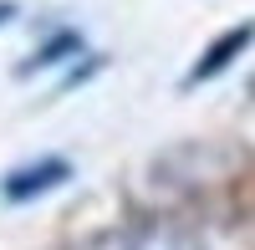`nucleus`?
I'll return each mask as SVG.
<instances>
[{
	"label": "nucleus",
	"instance_id": "nucleus-4",
	"mask_svg": "<svg viewBox=\"0 0 255 250\" xmlns=\"http://www.w3.org/2000/svg\"><path fill=\"white\" fill-rule=\"evenodd\" d=\"M77 46H82V41H77V31H61V36H51L46 46L31 56V61H20L15 72H20V77H31V72H41V67H56V61H67V51H77Z\"/></svg>",
	"mask_w": 255,
	"mask_h": 250
},
{
	"label": "nucleus",
	"instance_id": "nucleus-1",
	"mask_svg": "<svg viewBox=\"0 0 255 250\" xmlns=\"http://www.w3.org/2000/svg\"><path fill=\"white\" fill-rule=\"evenodd\" d=\"M77 250H209L194 230H184L174 220H138V225H118V230H102Z\"/></svg>",
	"mask_w": 255,
	"mask_h": 250
},
{
	"label": "nucleus",
	"instance_id": "nucleus-3",
	"mask_svg": "<svg viewBox=\"0 0 255 250\" xmlns=\"http://www.w3.org/2000/svg\"><path fill=\"white\" fill-rule=\"evenodd\" d=\"M250 41H255V26H250V20H245V26H230L220 41H215V46H204V56L194 61V67H189V77H184V87H199V82H209V77H220L225 67H230V61H235L245 46H250Z\"/></svg>",
	"mask_w": 255,
	"mask_h": 250
},
{
	"label": "nucleus",
	"instance_id": "nucleus-5",
	"mask_svg": "<svg viewBox=\"0 0 255 250\" xmlns=\"http://www.w3.org/2000/svg\"><path fill=\"white\" fill-rule=\"evenodd\" d=\"M5 20H15V0H0V26Z\"/></svg>",
	"mask_w": 255,
	"mask_h": 250
},
{
	"label": "nucleus",
	"instance_id": "nucleus-2",
	"mask_svg": "<svg viewBox=\"0 0 255 250\" xmlns=\"http://www.w3.org/2000/svg\"><path fill=\"white\" fill-rule=\"evenodd\" d=\"M67 179H72V163H67V158H36V163L10 169L5 184H0V194H5L10 204H26V199L56 189V184H67Z\"/></svg>",
	"mask_w": 255,
	"mask_h": 250
}]
</instances>
